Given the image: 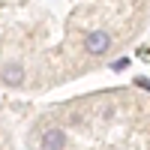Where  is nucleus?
Wrapping results in <instances>:
<instances>
[{"label":"nucleus","instance_id":"f257e3e1","mask_svg":"<svg viewBox=\"0 0 150 150\" xmlns=\"http://www.w3.org/2000/svg\"><path fill=\"white\" fill-rule=\"evenodd\" d=\"M84 48L90 54H105L108 48H111V36L105 30H93V33H87L84 36Z\"/></svg>","mask_w":150,"mask_h":150},{"label":"nucleus","instance_id":"f03ea898","mask_svg":"<svg viewBox=\"0 0 150 150\" xmlns=\"http://www.w3.org/2000/svg\"><path fill=\"white\" fill-rule=\"evenodd\" d=\"M63 147H66L63 129H45L42 132V150H63Z\"/></svg>","mask_w":150,"mask_h":150},{"label":"nucleus","instance_id":"7ed1b4c3","mask_svg":"<svg viewBox=\"0 0 150 150\" xmlns=\"http://www.w3.org/2000/svg\"><path fill=\"white\" fill-rule=\"evenodd\" d=\"M0 81L9 84V87L21 84V81H24V69H21V63H6V66H3V72H0Z\"/></svg>","mask_w":150,"mask_h":150}]
</instances>
